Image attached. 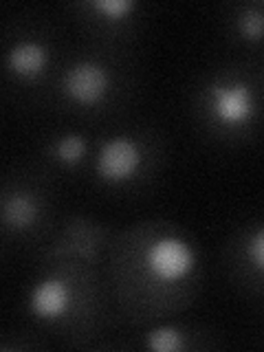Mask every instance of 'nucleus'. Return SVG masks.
Wrapping results in <instances>:
<instances>
[{
    "instance_id": "obj_4",
    "label": "nucleus",
    "mask_w": 264,
    "mask_h": 352,
    "mask_svg": "<svg viewBox=\"0 0 264 352\" xmlns=\"http://www.w3.org/2000/svg\"><path fill=\"white\" fill-rule=\"evenodd\" d=\"M212 113L225 126H242L256 113V95L245 82H216L212 86Z\"/></svg>"
},
{
    "instance_id": "obj_3",
    "label": "nucleus",
    "mask_w": 264,
    "mask_h": 352,
    "mask_svg": "<svg viewBox=\"0 0 264 352\" xmlns=\"http://www.w3.org/2000/svg\"><path fill=\"white\" fill-rule=\"evenodd\" d=\"M143 154L135 139L113 137L108 139L95 161L97 176L110 185H121L132 181L141 170Z\"/></svg>"
},
{
    "instance_id": "obj_7",
    "label": "nucleus",
    "mask_w": 264,
    "mask_h": 352,
    "mask_svg": "<svg viewBox=\"0 0 264 352\" xmlns=\"http://www.w3.org/2000/svg\"><path fill=\"white\" fill-rule=\"evenodd\" d=\"M0 218L3 223L16 231L29 229L38 220V203L25 192H16L7 196L0 205Z\"/></svg>"
},
{
    "instance_id": "obj_10",
    "label": "nucleus",
    "mask_w": 264,
    "mask_h": 352,
    "mask_svg": "<svg viewBox=\"0 0 264 352\" xmlns=\"http://www.w3.org/2000/svg\"><path fill=\"white\" fill-rule=\"evenodd\" d=\"M91 7L108 20H124L137 9L135 0H93Z\"/></svg>"
},
{
    "instance_id": "obj_6",
    "label": "nucleus",
    "mask_w": 264,
    "mask_h": 352,
    "mask_svg": "<svg viewBox=\"0 0 264 352\" xmlns=\"http://www.w3.org/2000/svg\"><path fill=\"white\" fill-rule=\"evenodd\" d=\"M29 313L40 322H55L69 313L71 289L60 278H44L29 293Z\"/></svg>"
},
{
    "instance_id": "obj_8",
    "label": "nucleus",
    "mask_w": 264,
    "mask_h": 352,
    "mask_svg": "<svg viewBox=\"0 0 264 352\" xmlns=\"http://www.w3.org/2000/svg\"><path fill=\"white\" fill-rule=\"evenodd\" d=\"M146 348L154 352H179L185 350V335L174 326L154 328L146 337Z\"/></svg>"
},
{
    "instance_id": "obj_1",
    "label": "nucleus",
    "mask_w": 264,
    "mask_h": 352,
    "mask_svg": "<svg viewBox=\"0 0 264 352\" xmlns=\"http://www.w3.org/2000/svg\"><path fill=\"white\" fill-rule=\"evenodd\" d=\"M110 91V73L97 60L82 58L73 62L62 75V93L80 106H97Z\"/></svg>"
},
{
    "instance_id": "obj_12",
    "label": "nucleus",
    "mask_w": 264,
    "mask_h": 352,
    "mask_svg": "<svg viewBox=\"0 0 264 352\" xmlns=\"http://www.w3.org/2000/svg\"><path fill=\"white\" fill-rule=\"evenodd\" d=\"M251 258H253V269H256L258 273H262V267H264V234H262V229H258L256 236H253Z\"/></svg>"
},
{
    "instance_id": "obj_9",
    "label": "nucleus",
    "mask_w": 264,
    "mask_h": 352,
    "mask_svg": "<svg viewBox=\"0 0 264 352\" xmlns=\"http://www.w3.org/2000/svg\"><path fill=\"white\" fill-rule=\"evenodd\" d=\"M86 154V139L82 135H77V132H69V135H64L58 143H55V157H58L60 163L73 165L82 163Z\"/></svg>"
},
{
    "instance_id": "obj_5",
    "label": "nucleus",
    "mask_w": 264,
    "mask_h": 352,
    "mask_svg": "<svg viewBox=\"0 0 264 352\" xmlns=\"http://www.w3.org/2000/svg\"><path fill=\"white\" fill-rule=\"evenodd\" d=\"M51 64L49 47L40 40L25 38L18 40L14 47L5 53V69L22 82H33L47 73Z\"/></svg>"
},
{
    "instance_id": "obj_11",
    "label": "nucleus",
    "mask_w": 264,
    "mask_h": 352,
    "mask_svg": "<svg viewBox=\"0 0 264 352\" xmlns=\"http://www.w3.org/2000/svg\"><path fill=\"white\" fill-rule=\"evenodd\" d=\"M238 27H240V33L247 40L260 42V38H262V14H260V9L256 7V9L247 11V14L240 18Z\"/></svg>"
},
{
    "instance_id": "obj_2",
    "label": "nucleus",
    "mask_w": 264,
    "mask_h": 352,
    "mask_svg": "<svg viewBox=\"0 0 264 352\" xmlns=\"http://www.w3.org/2000/svg\"><path fill=\"white\" fill-rule=\"evenodd\" d=\"M148 269L157 280L172 284L185 280L196 267V253L185 240L163 236L148 249Z\"/></svg>"
}]
</instances>
